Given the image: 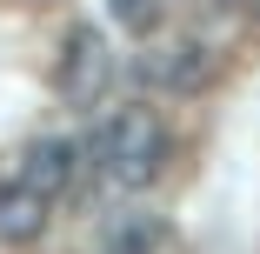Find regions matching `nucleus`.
Listing matches in <instances>:
<instances>
[{"label":"nucleus","instance_id":"nucleus-4","mask_svg":"<svg viewBox=\"0 0 260 254\" xmlns=\"http://www.w3.org/2000/svg\"><path fill=\"white\" fill-rule=\"evenodd\" d=\"M47 208H54V201H40L34 187L7 181L0 187V247H34L47 234Z\"/></svg>","mask_w":260,"mask_h":254},{"label":"nucleus","instance_id":"nucleus-1","mask_svg":"<svg viewBox=\"0 0 260 254\" xmlns=\"http://www.w3.org/2000/svg\"><path fill=\"white\" fill-rule=\"evenodd\" d=\"M87 154H93V167L114 187H147L153 174H160V161H167V127H160L153 107H114L107 121H100Z\"/></svg>","mask_w":260,"mask_h":254},{"label":"nucleus","instance_id":"nucleus-6","mask_svg":"<svg viewBox=\"0 0 260 254\" xmlns=\"http://www.w3.org/2000/svg\"><path fill=\"white\" fill-rule=\"evenodd\" d=\"M160 241H167V221L147 214V208H120L107 221V254H153Z\"/></svg>","mask_w":260,"mask_h":254},{"label":"nucleus","instance_id":"nucleus-7","mask_svg":"<svg viewBox=\"0 0 260 254\" xmlns=\"http://www.w3.org/2000/svg\"><path fill=\"white\" fill-rule=\"evenodd\" d=\"M114 14H120L127 27H147V14H153V0H114Z\"/></svg>","mask_w":260,"mask_h":254},{"label":"nucleus","instance_id":"nucleus-5","mask_svg":"<svg viewBox=\"0 0 260 254\" xmlns=\"http://www.w3.org/2000/svg\"><path fill=\"white\" fill-rule=\"evenodd\" d=\"M140 80H153V87H174V94L200 87V80H207V47H193V40L153 47V54L140 61Z\"/></svg>","mask_w":260,"mask_h":254},{"label":"nucleus","instance_id":"nucleus-2","mask_svg":"<svg viewBox=\"0 0 260 254\" xmlns=\"http://www.w3.org/2000/svg\"><path fill=\"white\" fill-rule=\"evenodd\" d=\"M107 80H114L107 34H93V27H74V34H67V47H60V74H54L60 100H67V107H93V100L107 94Z\"/></svg>","mask_w":260,"mask_h":254},{"label":"nucleus","instance_id":"nucleus-3","mask_svg":"<svg viewBox=\"0 0 260 254\" xmlns=\"http://www.w3.org/2000/svg\"><path fill=\"white\" fill-rule=\"evenodd\" d=\"M74 181H80V147H74V140H34V147H27L20 187H34L40 201H60Z\"/></svg>","mask_w":260,"mask_h":254}]
</instances>
